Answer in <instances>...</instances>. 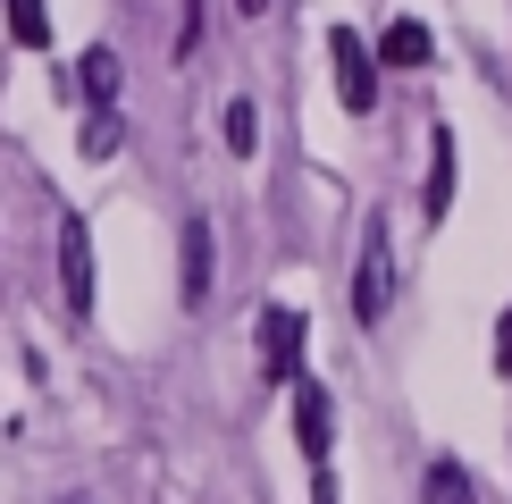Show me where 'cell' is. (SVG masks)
Listing matches in <instances>:
<instances>
[{
    "label": "cell",
    "instance_id": "obj_1",
    "mask_svg": "<svg viewBox=\"0 0 512 504\" xmlns=\"http://www.w3.org/2000/svg\"><path fill=\"white\" fill-rule=\"evenodd\" d=\"M395 311V236L387 219H361V261H353V320L378 328Z\"/></svg>",
    "mask_w": 512,
    "mask_h": 504
},
{
    "label": "cell",
    "instance_id": "obj_2",
    "mask_svg": "<svg viewBox=\"0 0 512 504\" xmlns=\"http://www.w3.org/2000/svg\"><path fill=\"white\" fill-rule=\"evenodd\" d=\"M328 59H336V101H345L353 118H370V110H378V68H387V59H378L353 26L328 34Z\"/></svg>",
    "mask_w": 512,
    "mask_h": 504
},
{
    "label": "cell",
    "instance_id": "obj_3",
    "mask_svg": "<svg viewBox=\"0 0 512 504\" xmlns=\"http://www.w3.org/2000/svg\"><path fill=\"white\" fill-rule=\"evenodd\" d=\"M252 336H261V370L277 378V387H294V378H303V336H311V320H303L294 303H269Z\"/></svg>",
    "mask_w": 512,
    "mask_h": 504
},
{
    "label": "cell",
    "instance_id": "obj_4",
    "mask_svg": "<svg viewBox=\"0 0 512 504\" xmlns=\"http://www.w3.org/2000/svg\"><path fill=\"white\" fill-rule=\"evenodd\" d=\"M59 286H68V311H93V236H84V219H59Z\"/></svg>",
    "mask_w": 512,
    "mask_h": 504
},
{
    "label": "cell",
    "instance_id": "obj_5",
    "mask_svg": "<svg viewBox=\"0 0 512 504\" xmlns=\"http://www.w3.org/2000/svg\"><path fill=\"white\" fill-rule=\"evenodd\" d=\"M294 437H303V462H328V387L294 378Z\"/></svg>",
    "mask_w": 512,
    "mask_h": 504
},
{
    "label": "cell",
    "instance_id": "obj_6",
    "mask_svg": "<svg viewBox=\"0 0 512 504\" xmlns=\"http://www.w3.org/2000/svg\"><path fill=\"white\" fill-rule=\"evenodd\" d=\"M378 59H387V68H429L437 42H429V26H420V17H395L387 42H378Z\"/></svg>",
    "mask_w": 512,
    "mask_h": 504
},
{
    "label": "cell",
    "instance_id": "obj_7",
    "mask_svg": "<svg viewBox=\"0 0 512 504\" xmlns=\"http://www.w3.org/2000/svg\"><path fill=\"white\" fill-rule=\"evenodd\" d=\"M420 504H479V488H471V471H462L454 454H437L429 471H420Z\"/></svg>",
    "mask_w": 512,
    "mask_h": 504
},
{
    "label": "cell",
    "instance_id": "obj_8",
    "mask_svg": "<svg viewBox=\"0 0 512 504\" xmlns=\"http://www.w3.org/2000/svg\"><path fill=\"white\" fill-rule=\"evenodd\" d=\"M210 303V219H185V311Z\"/></svg>",
    "mask_w": 512,
    "mask_h": 504
},
{
    "label": "cell",
    "instance_id": "obj_9",
    "mask_svg": "<svg viewBox=\"0 0 512 504\" xmlns=\"http://www.w3.org/2000/svg\"><path fill=\"white\" fill-rule=\"evenodd\" d=\"M420 210H429V219L454 210V135H445V126H437V143H429V194H420Z\"/></svg>",
    "mask_w": 512,
    "mask_h": 504
},
{
    "label": "cell",
    "instance_id": "obj_10",
    "mask_svg": "<svg viewBox=\"0 0 512 504\" xmlns=\"http://www.w3.org/2000/svg\"><path fill=\"white\" fill-rule=\"evenodd\" d=\"M84 93H93V110H110V101H118V51H101V42L84 51Z\"/></svg>",
    "mask_w": 512,
    "mask_h": 504
},
{
    "label": "cell",
    "instance_id": "obj_11",
    "mask_svg": "<svg viewBox=\"0 0 512 504\" xmlns=\"http://www.w3.org/2000/svg\"><path fill=\"white\" fill-rule=\"evenodd\" d=\"M118 143H126V126H118V110H93V118H84V135H76V152H84V160H110Z\"/></svg>",
    "mask_w": 512,
    "mask_h": 504
},
{
    "label": "cell",
    "instance_id": "obj_12",
    "mask_svg": "<svg viewBox=\"0 0 512 504\" xmlns=\"http://www.w3.org/2000/svg\"><path fill=\"white\" fill-rule=\"evenodd\" d=\"M9 34L26 42V51H42V42H51V9H42V0H9Z\"/></svg>",
    "mask_w": 512,
    "mask_h": 504
},
{
    "label": "cell",
    "instance_id": "obj_13",
    "mask_svg": "<svg viewBox=\"0 0 512 504\" xmlns=\"http://www.w3.org/2000/svg\"><path fill=\"white\" fill-rule=\"evenodd\" d=\"M252 143H261V110H252V101H227V152L252 160Z\"/></svg>",
    "mask_w": 512,
    "mask_h": 504
},
{
    "label": "cell",
    "instance_id": "obj_14",
    "mask_svg": "<svg viewBox=\"0 0 512 504\" xmlns=\"http://www.w3.org/2000/svg\"><path fill=\"white\" fill-rule=\"evenodd\" d=\"M496 370L512 378V303H504V320H496Z\"/></svg>",
    "mask_w": 512,
    "mask_h": 504
},
{
    "label": "cell",
    "instance_id": "obj_15",
    "mask_svg": "<svg viewBox=\"0 0 512 504\" xmlns=\"http://www.w3.org/2000/svg\"><path fill=\"white\" fill-rule=\"evenodd\" d=\"M202 42V0H185V34H177V51H194Z\"/></svg>",
    "mask_w": 512,
    "mask_h": 504
},
{
    "label": "cell",
    "instance_id": "obj_16",
    "mask_svg": "<svg viewBox=\"0 0 512 504\" xmlns=\"http://www.w3.org/2000/svg\"><path fill=\"white\" fill-rule=\"evenodd\" d=\"M236 9H244V17H269V0H236Z\"/></svg>",
    "mask_w": 512,
    "mask_h": 504
},
{
    "label": "cell",
    "instance_id": "obj_17",
    "mask_svg": "<svg viewBox=\"0 0 512 504\" xmlns=\"http://www.w3.org/2000/svg\"><path fill=\"white\" fill-rule=\"evenodd\" d=\"M59 504H84V496H59Z\"/></svg>",
    "mask_w": 512,
    "mask_h": 504
}]
</instances>
